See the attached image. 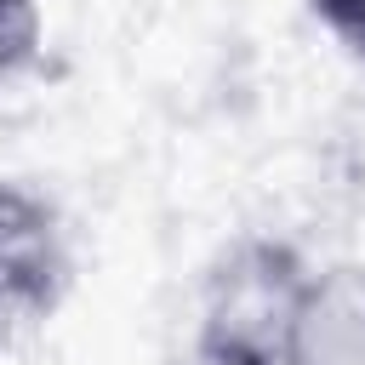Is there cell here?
Masks as SVG:
<instances>
[{
	"instance_id": "1",
	"label": "cell",
	"mask_w": 365,
	"mask_h": 365,
	"mask_svg": "<svg viewBox=\"0 0 365 365\" xmlns=\"http://www.w3.org/2000/svg\"><path fill=\"white\" fill-rule=\"evenodd\" d=\"M314 257L268 228L234 234L200 274L188 365H291V319Z\"/></svg>"
},
{
	"instance_id": "2",
	"label": "cell",
	"mask_w": 365,
	"mask_h": 365,
	"mask_svg": "<svg viewBox=\"0 0 365 365\" xmlns=\"http://www.w3.org/2000/svg\"><path fill=\"white\" fill-rule=\"evenodd\" d=\"M74 228L51 188L0 177V348L46 331L74 297Z\"/></svg>"
},
{
	"instance_id": "3",
	"label": "cell",
	"mask_w": 365,
	"mask_h": 365,
	"mask_svg": "<svg viewBox=\"0 0 365 365\" xmlns=\"http://www.w3.org/2000/svg\"><path fill=\"white\" fill-rule=\"evenodd\" d=\"M291 365H365V262L359 257L314 262L291 319Z\"/></svg>"
},
{
	"instance_id": "4",
	"label": "cell",
	"mask_w": 365,
	"mask_h": 365,
	"mask_svg": "<svg viewBox=\"0 0 365 365\" xmlns=\"http://www.w3.org/2000/svg\"><path fill=\"white\" fill-rule=\"evenodd\" d=\"M46 57V11L40 0H0V91L29 80Z\"/></svg>"
},
{
	"instance_id": "5",
	"label": "cell",
	"mask_w": 365,
	"mask_h": 365,
	"mask_svg": "<svg viewBox=\"0 0 365 365\" xmlns=\"http://www.w3.org/2000/svg\"><path fill=\"white\" fill-rule=\"evenodd\" d=\"M314 23L365 68V0H308Z\"/></svg>"
}]
</instances>
